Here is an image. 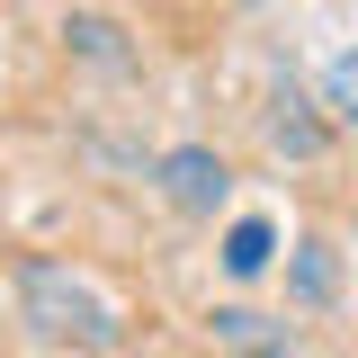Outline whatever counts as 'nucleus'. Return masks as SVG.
Here are the masks:
<instances>
[{"label":"nucleus","instance_id":"nucleus-5","mask_svg":"<svg viewBox=\"0 0 358 358\" xmlns=\"http://www.w3.org/2000/svg\"><path fill=\"white\" fill-rule=\"evenodd\" d=\"M268 251H278V224H268V215H242L233 233H224V268H233V278H260Z\"/></svg>","mask_w":358,"mask_h":358},{"label":"nucleus","instance_id":"nucleus-1","mask_svg":"<svg viewBox=\"0 0 358 358\" xmlns=\"http://www.w3.org/2000/svg\"><path fill=\"white\" fill-rule=\"evenodd\" d=\"M18 322L36 341H54V350H81V358H108L126 341V322L108 313V296L90 278H72L63 260H18Z\"/></svg>","mask_w":358,"mask_h":358},{"label":"nucleus","instance_id":"nucleus-7","mask_svg":"<svg viewBox=\"0 0 358 358\" xmlns=\"http://www.w3.org/2000/svg\"><path fill=\"white\" fill-rule=\"evenodd\" d=\"M268 143H278V152H296V162H305V152H322V126L305 117V99H296V90H278V117H268Z\"/></svg>","mask_w":358,"mask_h":358},{"label":"nucleus","instance_id":"nucleus-8","mask_svg":"<svg viewBox=\"0 0 358 358\" xmlns=\"http://www.w3.org/2000/svg\"><path fill=\"white\" fill-rule=\"evenodd\" d=\"M322 108H331V126H358V45L331 54V72H322Z\"/></svg>","mask_w":358,"mask_h":358},{"label":"nucleus","instance_id":"nucleus-6","mask_svg":"<svg viewBox=\"0 0 358 358\" xmlns=\"http://www.w3.org/2000/svg\"><path fill=\"white\" fill-rule=\"evenodd\" d=\"M331 287H341V268H331V242H296V305L322 313L331 305Z\"/></svg>","mask_w":358,"mask_h":358},{"label":"nucleus","instance_id":"nucleus-4","mask_svg":"<svg viewBox=\"0 0 358 358\" xmlns=\"http://www.w3.org/2000/svg\"><path fill=\"white\" fill-rule=\"evenodd\" d=\"M63 36H72V54H81V63H99V72H126L134 54H126V27H117V18H63Z\"/></svg>","mask_w":358,"mask_h":358},{"label":"nucleus","instance_id":"nucleus-3","mask_svg":"<svg viewBox=\"0 0 358 358\" xmlns=\"http://www.w3.org/2000/svg\"><path fill=\"white\" fill-rule=\"evenodd\" d=\"M215 341L242 358H296V331L278 313H251V305H215Z\"/></svg>","mask_w":358,"mask_h":358},{"label":"nucleus","instance_id":"nucleus-2","mask_svg":"<svg viewBox=\"0 0 358 358\" xmlns=\"http://www.w3.org/2000/svg\"><path fill=\"white\" fill-rule=\"evenodd\" d=\"M152 179H162V197H171L179 215H215L224 197H233V171H224V152H206V143H171L152 162Z\"/></svg>","mask_w":358,"mask_h":358}]
</instances>
